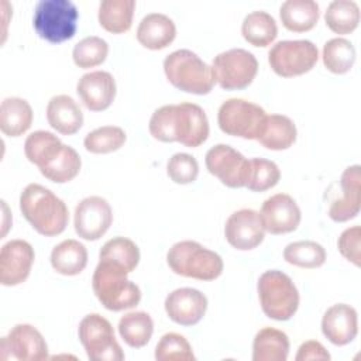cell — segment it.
Segmentation results:
<instances>
[{
  "label": "cell",
  "instance_id": "1",
  "mask_svg": "<svg viewBox=\"0 0 361 361\" xmlns=\"http://www.w3.org/2000/svg\"><path fill=\"white\" fill-rule=\"evenodd\" d=\"M148 130L161 142L176 141L196 148L209 137V120L204 110L196 103L165 104L152 113Z\"/></svg>",
  "mask_w": 361,
  "mask_h": 361
},
{
  "label": "cell",
  "instance_id": "2",
  "mask_svg": "<svg viewBox=\"0 0 361 361\" xmlns=\"http://www.w3.org/2000/svg\"><path fill=\"white\" fill-rule=\"evenodd\" d=\"M20 210L31 227L45 237L58 235L68 226L69 212L65 202L39 183L24 188L20 195Z\"/></svg>",
  "mask_w": 361,
  "mask_h": 361
},
{
  "label": "cell",
  "instance_id": "3",
  "mask_svg": "<svg viewBox=\"0 0 361 361\" xmlns=\"http://www.w3.org/2000/svg\"><path fill=\"white\" fill-rule=\"evenodd\" d=\"M127 275L128 272L120 265L99 259L92 276V288L97 300L107 310L121 312L140 303L141 289Z\"/></svg>",
  "mask_w": 361,
  "mask_h": 361
},
{
  "label": "cell",
  "instance_id": "4",
  "mask_svg": "<svg viewBox=\"0 0 361 361\" xmlns=\"http://www.w3.org/2000/svg\"><path fill=\"white\" fill-rule=\"evenodd\" d=\"M166 264L173 274L199 281H214L224 268L217 252L192 240L175 243L166 252Z\"/></svg>",
  "mask_w": 361,
  "mask_h": 361
},
{
  "label": "cell",
  "instance_id": "5",
  "mask_svg": "<svg viewBox=\"0 0 361 361\" xmlns=\"http://www.w3.org/2000/svg\"><path fill=\"white\" fill-rule=\"evenodd\" d=\"M168 82L192 94H207L214 86L212 66L190 49H176L164 59Z\"/></svg>",
  "mask_w": 361,
  "mask_h": 361
},
{
  "label": "cell",
  "instance_id": "6",
  "mask_svg": "<svg viewBox=\"0 0 361 361\" xmlns=\"http://www.w3.org/2000/svg\"><path fill=\"white\" fill-rule=\"evenodd\" d=\"M259 305L267 317L289 320L299 307V290L289 275L278 269L265 271L257 283Z\"/></svg>",
  "mask_w": 361,
  "mask_h": 361
},
{
  "label": "cell",
  "instance_id": "7",
  "mask_svg": "<svg viewBox=\"0 0 361 361\" xmlns=\"http://www.w3.org/2000/svg\"><path fill=\"white\" fill-rule=\"evenodd\" d=\"M78 18L79 11L71 0H39L34 8L32 25L38 37L59 44L75 35Z\"/></svg>",
  "mask_w": 361,
  "mask_h": 361
},
{
  "label": "cell",
  "instance_id": "8",
  "mask_svg": "<svg viewBox=\"0 0 361 361\" xmlns=\"http://www.w3.org/2000/svg\"><path fill=\"white\" fill-rule=\"evenodd\" d=\"M265 110L245 99H227L217 113L220 130L233 137L244 140H258L267 120Z\"/></svg>",
  "mask_w": 361,
  "mask_h": 361
},
{
  "label": "cell",
  "instance_id": "9",
  "mask_svg": "<svg viewBox=\"0 0 361 361\" xmlns=\"http://www.w3.org/2000/svg\"><path fill=\"white\" fill-rule=\"evenodd\" d=\"M78 336L87 358L93 361H123L126 358L111 323L99 313H89L80 320Z\"/></svg>",
  "mask_w": 361,
  "mask_h": 361
},
{
  "label": "cell",
  "instance_id": "10",
  "mask_svg": "<svg viewBox=\"0 0 361 361\" xmlns=\"http://www.w3.org/2000/svg\"><path fill=\"white\" fill-rule=\"evenodd\" d=\"M319 59L317 47L309 39H285L268 51V63L281 78H295L313 69Z\"/></svg>",
  "mask_w": 361,
  "mask_h": 361
},
{
  "label": "cell",
  "instance_id": "11",
  "mask_svg": "<svg viewBox=\"0 0 361 361\" xmlns=\"http://www.w3.org/2000/svg\"><path fill=\"white\" fill-rule=\"evenodd\" d=\"M214 82L226 90H241L252 83L258 72V61L252 52L231 48L217 54L212 63Z\"/></svg>",
  "mask_w": 361,
  "mask_h": 361
},
{
  "label": "cell",
  "instance_id": "12",
  "mask_svg": "<svg viewBox=\"0 0 361 361\" xmlns=\"http://www.w3.org/2000/svg\"><path fill=\"white\" fill-rule=\"evenodd\" d=\"M48 358V344L32 324H16L0 341V360L41 361Z\"/></svg>",
  "mask_w": 361,
  "mask_h": 361
},
{
  "label": "cell",
  "instance_id": "13",
  "mask_svg": "<svg viewBox=\"0 0 361 361\" xmlns=\"http://www.w3.org/2000/svg\"><path fill=\"white\" fill-rule=\"evenodd\" d=\"M207 171L227 188H245L250 159L227 144H216L204 157Z\"/></svg>",
  "mask_w": 361,
  "mask_h": 361
},
{
  "label": "cell",
  "instance_id": "14",
  "mask_svg": "<svg viewBox=\"0 0 361 361\" xmlns=\"http://www.w3.org/2000/svg\"><path fill=\"white\" fill-rule=\"evenodd\" d=\"M113 223L110 203L102 196H87L75 207L73 226L76 234L87 241H96L106 234Z\"/></svg>",
  "mask_w": 361,
  "mask_h": 361
},
{
  "label": "cell",
  "instance_id": "15",
  "mask_svg": "<svg viewBox=\"0 0 361 361\" xmlns=\"http://www.w3.org/2000/svg\"><path fill=\"white\" fill-rule=\"evenodd\" d=\"M227 243L240 251L257 248L265 237V227L259 212L254 209H240L228 216L224 224Z\"/></svg>",
  "mask_w": 361,
  "mask_h": 361
},
{
  "label": "cell",
  "instance_id": "16",
  "mask_svg": "<svg viewBox=\"0 0 361 361\" xmlns=\"http://www.w3.org/2000/svg\"><path fill=\"white\" fill-rule=\"evenodd\" d=\"M35 252L25 240H10L0 250V283L17 286L30 276Z\"/></svg>",
  "mask_w": 361,
  "mask_h": 361
},
{
  "label": "cell",
  "instance_id": "17",
  "mask_svg": "<svg viewBox=\"0 0 361 361\" xmlns=\"http://www.w3.org/2000/svg\"><path fill=\"white\" fill-rule=\"evenodd\" d=\"M259 214L265 231L275 235L295 231L302 220L298 203L288 193H275L265 199Z\"/></svg>",
  "mask_w": 361,
  "mask_h": 361
},
{
  "label": "cell",
  "instance_id": "18",
  "mask_svg": "<svg viewBox=\"0 0 361 361\" xmlns=\"http://www.w3.org/2000/svg\"><path fill=\"white\" fill-rule=\"evenodd\" d=\"M164 307L168 317L176 324L195 326L207 310V298L199 289L178 288L165 298Z\"/></svg>",
  "mask_w": 361,
  "mask_h": 361
},
{
  "label": "cell",
  "instance_id": "19",
  "mask_svg": "<svg viewBox=\"0 0 361 361\" xmlns=\"http://www.w3.org/2000/svg\"><path fill=\"white\" fill-rule=\"evenodd\" d=\"M117 92L116 79L106 71H92L80 76L76 93L90 111H103L111 106Z\"/></svg>",
  "mask_w": 361,
  "mask_h": 361
},
{
  "label": "cell",
  "instance_id": "20",
  "mask_svg": "<svg viewBox=\"0 0 361 361\" xmlns=\"http://www.w3.org/2000/svg\"><path fill=\"white\" fill-rule=\"evenodd\" d=\"M322 333L334 345H347L358 334L357 310L347 303L330 306L322 317Z\"/></svg>",
  "mask_w": 361,
  "mask_h": 361
},
{
  "label": "cell",
  "instance_id": "21",
  "mask_svg": "<svg viewBox=\"0 0 361 361\" xmlns=\"http://www.w3.org/2000/svg\"><path fill=\"white\" fill-rule=\"evenodd\" d=\"M341 196L330 204L329 217L333 221L344 223L360 213L361 206V168L351 165L345 168L340 178Z\"/></svg>",
  "mask_w": 361,
  "mask_h": 361
},
{
  "label": "cell",
  "instance_id": "22",
  "mask_svg": "<svg viewBox=\"0 0 361 361\" xmlns=\"http://www.w3.org/2000/svg\"><path fill=\"white\" fill-rule=\"evenodd\" d=\"M48 124L62 135H72L83 126V113L69 94L52 96L47 104Z\"/></svg>",
  "mask_w": 361,
  "mask_h": 361
},
{
  "label": "cell",
  "instance_id": "23",
  "mask_svg": "<svg viewBox=\"0 0 361 361\" xmlns=\"http://www.w3.org/2000/svg\"><path fill=\"white\" fill-rule=\"evenodd\" d=\"M175 37V23L162 13H149L144 16L137 27V39L147 49H164L172 44Z\"/></svg>",
  "mask_w": 361,
  "mask_h": 361
},
{
  "label": "cell",
  "instance_id": "24",
  "mask_svg": "<svg viewBox=\"0 0 361 361\" xmlns=\"http://www.w3.org/2000/svg\"><path fill=\"white\" fill-rule=\"evenodd\" d=\"M49 259L54 271L65 276H75L87 265V250L80 241L68 238L52 248Z\"/></svg>",
  "mask_w": 361,
  "mask_h": 361
},
{
  "label": "cell",
  "instance_id": "25",
  "mask_svg": "<svg viewBox=\"0 0 361 361\" xmlns=\"http://www.w3.org/2000/svg\"><path fill=\"white\" fill-rule=\"evenodd\" d=\"M319 17L320 8L314 0H286L279 7V18L283 27L293 32L312 30Z\"/></svg>",
  "mask_w": 361,
  "mask_h": 361
},
{
  "label": "cell",
  "instance_id": "26",
  "mask_svg": "<svg viewBox=\"0 0 361 361\" xmlns=\"http://www.w3.org/2000/svg\"><path fill=\"white\" fill-rule=\"evenodd\" d=\"M32 109L25 99L6 97L0 106V130L4 135L20 137L32 124Z\"/></svg>",
  "mask_w": 361,
  "mask_h": 361
},
{
  "label": "cell",
  "instance_id": "27",
  "mask_svg": "<svg viewBox=\"0 0 361 361\" xmlns=\"http://www.w3.org/2000/svg\"><path fill=\"white\" fill-rule=\"evenodd\" d=\"M289 338L286 333L275 327H262L252 341L254 361H286L289 355Z\"/></svg>",
  "mask_w": 361,
  "mask_h": 361
},
{
  "label": "cell",
  "instance_id": "28",
  "mask_svg": "<svg viewBox=\"0 0 361 361\" xmlns=\"http://www.w3.org/2000/svg\"><path fill=\"white\" fill-rule=\"evenodd\" d=\"M296 135L298 131L293 120L283 114H268L264 130L257 141L267 149L282 151L295 144Z\"/></svg>",
  "mask_w": 361,
  "mask_h": 361
},
{
  "label": "cell",
  "instance_id": "29",
  "mask_svg": "<svg viewBox=\"0 0 361 361\" xmlns=\"http://www.w3.org/2000/svg\"><path fill=\"white\" fill-rule=\"evenodd\" d=\"M134 10V0H103L99 4L97 20L106 31L123 34L131 28Z\"/></svg>",
  "mask_w": 361,
  "mask_h": 361
},
{
  "label": "cell",
  "instance_id": "30",
  "mask_svg": "<svg viewBox=\"0 0 361 361\" xmlns=\"http://www.w3.org/2000/svg\"><path fill=\"white\" fill-rule=\"evenodd\" d=\"M241 34L244 39L254 47H268L278 35V25L275 18L262 10L248 13L241 24Z\"/></svg>",
  "mask_w": 361,
  "mask_h": 361
},
{
  "label": "cell",
  "instance_id": "31",
  "mask_svg": "<svg viewBox=\"0 0 361 361\" xmlns=\"http://www.w3.org/2000/svg\"><path fill=\"white\" fill-rule=\"evenodd\" d=\"M118 334L131 348L147 345L154 333V320L147 312H128L118 320Z\"/></svg>",
  "mask_w": 361,
  "mask_h": 361
},
{
  "label": "cell",
  "instance_id": "32",
  "mask_svg": "<svg viewBox=\"0 0 361 361\" xmlns=\"http://www.w3.org/2000/svg\"><path fill=\"white\" fill-rule=\"evenodd\" d=\"M63 142L51 131L38 130L31 133L24 142V154L27 159L37 165L38 169L54 159L62 149Z\"/></svg>",
  "mask_w": 361,
  "mask_h": 361
},
{
  "label": "cell",
  "instance_id": "33",
  "mask_svg": "<svg viewBox=\"0 0 361 361\" xmlns=\"http://www.w3.org/2000/svg\"><path fill=\"white\" fill-rule=\"evenodd\" d=\"M82 159L75 148L63 144L59 154L39 168L42 176L55 183H66L75 179L80 171Z\"/></svg>",
  "mask_w": 361,
  "mask_h": 361
},
{
  "label": "cell",
  "instance_id": "34",
  "mask_svg": "<svg viewBox=\"0 0 361 361\" xmlns=\"http://www.w3.org/2000/svg\"><path fill=\"white\" fill-rule=\"evenodd\" d=\"M355 55L357 52L353 42L343 37L329 39L322 51L324 68L336 75L347 73L355 62Z\"/></svg>",
  "mask_w": 361,
  "mask_h": 361
},
{
  "label": "cell",
  "instance_id": "35",
  "mask_svg": "<svg viewBox=\"0 0 361 361\" xmlns=\"http://www.w3.org/2000/svg\"><path fill=\"white\" fill-rule=\"evenodd\" d=\"M326 25L336 34L353 32L360 23V7L353 0H333L324 13Z\"/></svg>",
  "mask_w": 361,
  "mask_h": 361
},
{
  "label": "cell",
  "instance_id": "36",
  "mask_svg": "<svg viewBox=\"0 0 361 361\" xmlns=\"http://www.w3.org/2000/svg\"><path fill=\"white\" fill-rule=\"evenodd\" d=\"M326 250L322 244L312 240L289 243L283 248V259L299 268H320L326 262Z\"/></svg>",
  "mask_w": 361,
  "mask_h": 361
},
{
  "label": "cell",
  "instance_id": "37",
  "mask_svg": "<svg viewBox=\"0 0 361 361\" xmlns=\"http://www.w3.org/2000/svg\"><path fill=\"white\" fill-rule=\"evenodd\" d=\"M99 259L117 264L130 274L140 262V250L137 244L127 237H113L100 248Z\"/></svg>",
  "mask_w": 361,
  "mask_h": 361
},
{
  "label": "cell",
  "instance_id": "38",
  "mask_svg": "<svg viewBox=\"0 0 361 361\" xmlns=\"http://www.w3.org/2000/svg\"><path fill=\"white\" fill-rule=\"evenodd\" d=\"M127 140L126 131L117 126H103L87 133L83 145L92 154H110L120 149Z\"/></svg>",
  "mask_w": 361,
  "mask_h": 361
},
{
  "label": "cell",
  "instance_id": "39",
  "mask_svg": "<svg viewBox=\"0 0 361 361\" xmlns=\"http://www.w3.org/2000/svg\"><path fill=\"white\" fill-rule=\"evenodd\" d=\"M109 55V44L106 39L89 35L82 38L72 51V59L76 66L89 69L102 65Z\"/></svg>",
  "mask_w": 361,
  "mask_h": 361
},
{
  "label": "cell",
  "instance_id": "40",
  "mask_svg": "<svg viewBox=\"0 0 361 361\" xmlns=\"http://www.w3.org/2000/svg\"><path fill=\"white\" fill-rule=\"evenodd\" d=\"M281 179L279 166L265 158H251L245 188L252 192H265L274 188Z\"/></svg>",
  "mask_w": 361,
  "mask_h": 361
},
{
  "label": "cell",
  "instance_id": "41",
  "mask_svg": "<svg viewBox=\"0 0 361 361\" xmlns=\"http://www.w3.org/2000/svg\"><path fill=\"white\" fill-rule=\"evenodd\" d=\"M157 361H193L195 354L189 341L179 333L164 334L154 354Z\"/></svg>",
  "mask_w": 361,
  "mask_h": 361
},
{
  "label": "cell",
  "instance_id": "42",
  "mask_svg": "<svg viewBox=\"0 0 361 361\" xmlns=\"http://www.w3.org/2000/svg\"><path fill=\"white\" fill-rule=\"evenodd\" d=\"M166 173L172 182L178 185H188L196 180L199 175V164L193 155L176 152L168 159Z\"/></svg>",
  "mask_w": 361,
  "mask_h": 361
},
{
  "label": "cell",
  "instance_id": "43",
  "mask_svg": "<svg viewBox=\"0 0 361 361\" xmlns=\"http://www.w3.org/2000/svg\"><path fill=\"white\" fill-rule=\"evenodd\" d=\"M361 228L360 226H353L345 228L338 240H337V247L340 254L350 262H353L355 267H360L361 264Z\"/></svg>",
  "mask_w": 361,
  "mask_h": 361
},
{
  "label": "cell",
  "instance_id": "44",
  "mask_svg": "<svg viewBox=\"0 0 361 361\" xmlns=\"http://www.w3.org/2000/svg\"><path fill=\"white\" fill-rule=\"evenodd\" d=\"M296 361H329L330 354L326 347L317 340H307L302 343L295 355Z\"/></svg>",
  "mask_w": 361,
  "mask_h": 361
},
{
  "label": "cell",
  "instance_id": "45",
  "mask_svg": "<svg viewBox=\"0 0 361 361\" xmlns=\"http://www.w3.org/2000/svg\"><path fill=\"white\" fill-rule=\"evenodd\" d=\"M3 203V212H4V220H3V233H1V237H4L6 235V233H7V228H8V226L6 224V217H7V212H8V209H7V204H6V202L3 200L1 202Z\"/></svg>",
  "mask_w": 361,
  "mask_h": 361
}]
</instances>
